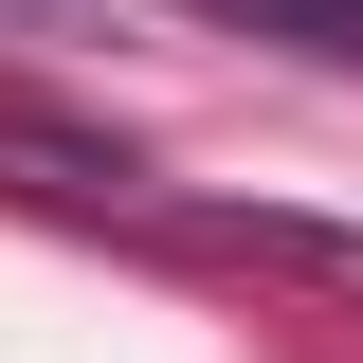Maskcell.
<instances>
[{"instance_id":"cell-1","label":"cell","mask_w":363,"mask_h":363,"mask_svg":"<svg viewBox=\"0 0 363 363\" xmlns=\"http://www.w3.org/2000/svg\"><path fill=\"white\" fill-rule=\"evenodd\" d=\"M200 18H236V37H272V55H327V73H363V0H200Z\"/></svg>"},{"instance_id":"cell-2","label":"cell","mask_w":363,"mask_h":363,"mask_svg":"<svg viewBox=\"0 0 363 363\" xmlns=\"http://www.w3.org/2000/svg\"><path fill=\"white\" fill-rule=\"evenodd\" d=\"M272 272H327V291H363V218H255Z\"/></svg>"},{"instance_id":"cell-3","label":"cell","mask_w":363,"mask_h":363,"mask_svg":"<svg viewBox=\"0 0 363 363\" xmlns=\"http://www.w3.org/2000/svg\"><path fill=\"white\" fill-rule=\"evenodd\" d=\"M55 37H91V0H0V55H55Z\"/></svg>"}]
</instances>
